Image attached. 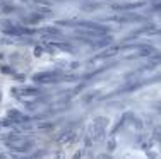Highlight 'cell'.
<instances>
[{
    "label": "cell",
    "mask_w": 161,
    "mask_h": 159,
    "mask_svg": "<svg viewBox=\"0 0 161 159\" xmlns=\"http://www.w3.org/2000/svg\"><path fill=\"white\" fill-rule=\"evenodd\" d=\"M34 81L41 82V84H52V82L60 81V77H57L55 74H36L34 75Z\"/></svg>",
    "instance_id": "6da1fadb"
},
{
    "label": "cell",
    "mask_w": 161,
    "mask_h": 159,
    "mask_svg": "<svg viewBox=\"0 0 161 159\" xmlns=\"http://www.w3.org/2000/svg\"><path fill=\"white\" fill-rule=\"evenodd\" d=\"M144 17L141 16H112L106 17V21H113V22H134V21H142Z\"/></svg>",
    "instance_id": "7a4b0ae2"
},
{
    "label": "cell",
    "mask_w": 161,
    "mask_h": 159,
    "mask_svg": "<svg viewBox=\"0 0 161 159\" xmlns=\"http://www.w3.org/2000/svg\"><path fill=\"white\" fill-rule=\"evenodd\" d=\"M146 5V2H137V3H120V5H113V10H130L137 9V7Z\"/></svg>",
    "instance_id": "3957f363"
},
{
    "label": "cell",
    "mask_w": 161,
    "mask_h": 159,
    "mask_svg": "<svg viewBox=\"0 0 161 159\" xmlns=\"http://www.w3.org/2000/svg\"><path fill=\"white\" fill-rule=\"evenodd\" d=\"M74 137H75V132L69 130V132H64L60 137H57V142H58V144H69V142L74 140Z\"/></svg>",
    "instance_id": "277c9868"
},
{
    "label": "cell",
    "mask_w": 161,
    "mask_h": 159,
    "mask_svg": "<svg viewBox=\"0 0 161 159\" xmlns=\"http://www.w3.org/2000/svg\"><path fill=\"white\" fill-rule=\"evenodd\" d=\"M117 53H118V46H112V48H108V50L99 53V55L96 56V60L98 58H108V56H113V55H117Z\"/></svg>",
    "instance_id": "5b68a950"
},
{
    "label": "cell",
    "mask_w": 161,
    "mask_h": 159,
    "mask_svg": "<svg viewBox=\"0 0 161 159\" xmlns=\"http://www.w3.org/2000/svg\"><path fill=\"white\" fill-rule=\"evenodd\" d=\"M9 116H10L9 120H14V122H19V120H28V116L21 115L19 111H16V109H14V111H10V113H9Z\"/></svg>",
    "instance_id": "8992f818"
},
{
    "label": "cell",
    "mask_w": 161,
    "mask_h": 159,
    "mask_svg": "<svg viewBox=\"0 0 161 159\" xmlns=\"http://www.w3.org/2000/svg\"><path fill=\"white\" fill-rule=\"evenodd\" d=\"M53 128H55V125L52 122H43L38 125V130H53Z\"/></svg>",
    "instance_id": "52a82bcc"
},
{
    "label": "cell",
    "mask_w": 161,
    "mask_h": 159,
    "mask_svg": "<svg viewBox=\"0 0 161 159\" xmlns=\"http://www.w3.org/2000/svg\"><path fill=\"white\" fill-rule=\"evenodd\" d=\"M93 139L94 140H101L103 139V128H98V127L93 128Z\"/></svg>",
    "instance_id": "ba28073f"
},
{
    "label": "cell",
    "mask_w": 161,
    "mask_h": 159,
    "mask_svg": "<svg viewBox=\"0 0 161 159\" xmlns=\"http://www.w3.org/2000/svg\"><path fill=\"white\" fill-rule=\"evenodd\" d=\"M40 33L41 34H58V29L57 28H43V29H40Z\"/></svg>",
    "instance_id": "9c48e42d"
},
{
    "label": "cell",
    "mask_w": 161,
    "mask_h": 159,
    "mask_svg": "<svg viewBox=\"0 0 161 159\" xmlns=\"http://www.w3.org/2000/svg\"><path fill=\"white\" fill-rule=\"evenodd\" d=\"M53 46H57V48H62L64 51H70L72 48L69 46V45H65V43H53Z\"/></svg>",
    "instance_id": "30bf717a"
},
{
    "label": "cell",
    "mask_w": 161,
    "mask_h": 159,
    "mask_svg": "<svg viewBox=\"0 0 161 159\" xmlns=\"http://www.w3.org/2000/svg\"><path fill=\"white\" fill-rule=\"evenodd\" d=\"M153 9L161 10V0H153Z\"/></svg>",
    "instance_id": "8fae6325"
}]
</instances>
